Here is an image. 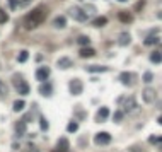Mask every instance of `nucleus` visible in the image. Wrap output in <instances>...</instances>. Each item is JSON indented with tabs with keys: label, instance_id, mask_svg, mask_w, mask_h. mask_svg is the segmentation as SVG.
Instances as JSON below:
<instances>
[{
	"label": "nucleus",
	"instance_id": "obj_12",
	"mask_svg": "<svg viewBox=\"0 0 162 152\" xmlns=\"http://www.w3.org/2000/svg\"><path fill=\"white\" fill-rule=\"evenodd\" d=\"M79 55H80L82 58H91V56L96 55V50L91 48V46H84V48L79 50Z\"/></svg>",
	"mask_w": 162,
	"mask_h": 152
},
{
	"label": "nucleus",
	"instance_id": "obj_32",
	"mask_svg": "<svg viewBox=\"0 0 162 152\" xmlns=\"http://www.w3.org/2000/svg\"><path fill=\"white\" fill-rule=\"evenodd\" d=\"M148 142L150 144H160V137H157V135H152V137H148Z\"/></svg>",
	"mask_w": 162,
	"mask_h": 152
},
{
	"label": "nucleus",
	"instance_id": "obj_7",
	"mask_svg": "<svg viewBox=\"0 0 162 152\" xmlns=\"http://www.w3.org/2000/svg\"><path fill=\"white\" fill-rule=\"evenodd\" d=\"M142 97H144V101L147 104H152L155 101V91L150 89V87H145V89L142 91Z\"/></svg>",
	"mask_w": 162,
	"mask_h": 152
},
{
	"label": "nucleus",
	"instance_id": "obj_6",
	"mask_svg": "<svg viewBox=\"0 0 162 152\" xmlns=\"http://www.w3.org/2000/svg\"><path fill=\"white\" fill-rule=\"evenodd\" d=\"M136 111H138V104H136L135 97L133 96L126 97L125 99V111L123 113H136Z\"/></svg>",
	"mask_w": 162,
	"mask_h": 152
},
{
	"label": "nucleus",
	"instance_id": "obj_30",
	"mask_svg": "<svg viewBox=\"0 0 162 152\" xmlns=\"http://www.w3.org/2000/svg\"><path fill=\"white\" fill-rule=\"evenodd\" d=\"M152 80H154V74H152V72H145V74H144V82L150 84Z\"/></svg>",
	"mask_w": 162,
	"mask_h": 152
},
{
	"label": "nucleus",
	"instance_id": "obj_10",
	"mask_svg": "<svg viewBox=\"0 0 162 152\" xmlns=\"http://www.w3.org/2000/svg\"><path fill=\"white\" fill-rule=\"evenodd\" d=\"M107 116H109V109H107L106 106H103V108H99V111L96 113V121L103 123L107 120Z\"/></svg>",
	"mask_w": 162,
	"mask_h": 152
},
{
	"label": "nucleus",
	"instance_id": "obj_29",
	"mask_svg": "<svg viewBox=\"0 0 162 152\" xmlns=\"http://www.w3.org/2000/svg\"><path fill=\"white\" fill-rule=\"evenodd\" d=\"M77 128H79V125L75 121H70V123H68V126H67V130H68L70 134H75V132H77Z\"/></svg>",
	"mask_w": 162,
	"mask_h": 152
},
{
	"label": "nucleus",
	"instance_id": "obj_28",
	"mask_svg": "<svg viewBox=\"0 0 162 152\" xmlns=\"http://www.w3.org/2000/svg\"><path fill=\"white\" fill-rule=\"evenodd\" d=\"M82 9H84V12H85V15H87V17H91V15L96 12V9L92 7V5H85V7H82Z\"/></svg>",
	"mask_w": 162,
	"mask_h": 152
},
{
	"label": "nucleus",
	"instance_id": "obj_35",
	"mask_svg": "<svg viewBox=\"0 0 162 152\" xmlns=\"http://www.w3.org/2000/svg\"><path fill=\"white\" fill-rule=\"evenodd\" d=\"M26 152H38V149L34 147L33 144H29V147H27V150H26Z\"/></svg>",
	"mask_w": 162,
	"mask_h": 152
},
{
	"label": "nucleus",
	"instance_id": "obj_14",
	"mask_svg": "<svg viewBox=\"0 0 162 152\" xmlns=\"http://www.w3.org/2000/svg\"><path fill=\"white\" fill-rule=\"evenodd\" d=\"M51 92H53V85L51 84H43L39 87V94L41 96H44V97H50L51 96Z\"/></svg>",
	"mask_w": 162,
	"mask_h": 152
},
{
	"label": "nucleus",
	"instance_id": "obj_16",
	"mask_svg": "<svg viewBox=\"0 0 162 152\" xmlns=\"http://www.w3.org/2000/svg\"><path fill=\"white\" fill-rule=\"evenodd\" d=\"M130 43H132V36H130V33L119 34V38H118V45L119 46H126V45H130Z\"/></svg>",
	"mask_w": 162,
	"mask_h": 152
},
{
	"label": "nucleus",
	"instance_id": "obj_13",
	"mask_svg": "<svg viewBox=\"0 0 162 152\" xmlns=\"http://www.w3.org/2000/svg\"><path fill=\"white\" fill-rule=\"evenodd\" d=\"M58 68H62V70H65V68H70L72 67V60L68 58V56H62V58L58 60Z\"/></svg>",
	"mask_w": 162,
	"mask_h": 152
},
{
	"label": "nucleus",
	"instance_id": "obj_20",
	"mask_svg": "<svg viewBox=\"0 0 162 152\" xmlns=\"http://www.w3.org/2000/svg\"><path fill=\"white\" fill-rule=\"evenodd\" d=\"M109 68L107 67H99V65H91V67H87V72H97V74H103V72H107Z\"/></svg>",
	"mask_w": 162,
	"mask_h": 152
},
{
	"label": "nucleus",
	"instance_id": "obj_22",
	"mask_svg": "<svg viewBox=\"0 0 162 152\" xmlns=\"http://www.w3.org/2000/svg\"><path fill=\"white\" fill-rule=\"evenodd\" d=\"M27 58H29V51H27V50H22V51L19 53V56H17L19 63H24V62H26Z\"/></svg>",
	"mask_w": 162,
	"mask_h": 152
},
{
	"label": "nucleus",
	"instance_id": "obj_1",
	"mask_svg": "<svg viewBox=\"0 0 162 152\" xmlns=\"http://www.w3.org/2000/svg\"><path fill=\"white\" fill-rule=\"evenodd\" d=\"M46 15H48V7H46V5H38L36 9H33V10L24 17V27H26V29H36L44 19H46Z\"/></svg>",
	"mask_w": 162,
	"mask_h": 152
},
{
	"label": "nucleus",
	"instance_id": "obj_23",
	"mask_svg": "<svg viewBox=\"0 0 162 152\" xmlns=\"http://www.w3.org/2000/svg\"><path fill=\"white\" fill-rule=\"evenodd\" d=\"M159 41H160V39H159L157 36H148V38H145V41H144V43H145L147 46H150V45H157Z\"/></svg>",
	"mask_w": 162,
	"mask_h": 152
},
{
	"label": "nucleus",
	"instance_id": "obj_18",
	"mask_svg": "<svg viewBox=\"0 0 162 152\" xmlns=\"http://www.w3.org/2000/svg\"><path fill=\"white\" fill-rule=\"evenodd\" d=\"M53 26L58 27V29H63V27L67 26V19L63 17V15H58V17H55V21H53Z\"/></svg>",
	"mask_w": 162,
	"mask_h": 152
},
{
	"label": "nucleus",
	"instance_id": "obj_21",
	"mask_svg": "<svg viewBox=\"0 0 162 152\" xmlns=\"http://www.w3.org/2000/svg\"><path fill=\"white\" fill-rule=\"evenodd\" d=\"M15 132H17L19 137L24 135V134H26V123H24V121H17V123H15Z\"/></svg>",
	"mask_w": 162,
	"mask_h": 152
},
{
	"label": "nucleus",
	"instance_id": "obj_27",
	"mask_svg": "<svg viewBox=\"0 0 162 152\" xmlns=\"http://www.w3.org/2000/svg\"><path fill=\"white\" fill-rule=\"evenodd\" d=\"M123 115H125V113H123L121 109L114 113V115H113V120H114V123H119V121H121V120H123Z\"/></svg>",
	"mask_w": 162,
	"mask_h": 152
},
{
	"label": "nucleus",
	"instance_id": "obj_36",
	"mask_svg": "<svg viewBox=\"0 0 162 152\" xmlns=\"http://www.w3.org/2000/svg\"><path fill=\"white\" fill-rule=\"evenodd\" d=\"M0 94H5V85L2 84V80H0Z\"/></svg>",
	"mask_w": 162,
	"mask_h": 152
},
{
	"label": "nucleus",
	"instance_id": "obj_37",
	"mask_svg": "<svg viewBox=\"0 0 162 152\" xmlns=\"http://www.w3.org/2000/svg\"><path fill=\"white\" fill-rule=\"evenodd\" d=\"M12 149H14V150H19L21 147H19V144H12Z\"/></svg>",
	"mask_w": 162,
	"mask_h": 152
},
{
	"label": "nucleus",
	"instance_id": "obj_26",
	"mask_svg": "<svg viewBox=\"0 0 162 152\" xmlns=\"http://www.w3.org/2000/svg\"><path fill=\"white\" fill-rule=\"evenodd\" d=\"M9 21V14L4 10V9H0V24H5Z\"/></svg>",
	"mask_w": 162,
	"mask_h": 152
},
{
	"label": "nucleus",
	"instance_id": "obj_9",
	"mask_svg": "<svg viewBox=\"0 0 162 152\" xmlns=\"http://www.w3.org/2000/svg\"><path fill=\"white\" fill-rule=\"evenodd\" d=\"M48 77H50V68L48 67H39L36 70V79L39 82H46L48 80Z\"/></svg>",
	"mask_w": 162,
	"mask_h": 152
},
{
	"label": "nucleus",
	"instance_id": "obj_33",
	"mask_svg": "<svg viewBox=\"0 0 162 152\" xmlns=\"http://www.w3.org/2000/svg\"><path fill=\"white\" fill-rule=\"evenodd\" d=\"M39 125H41V128H43L44 132L48 130V121H46V120H44V118H41V120H39Z\"/></svg>",
	"mask_w": 162,
	"mask_h": 152
},
{
	"label": "nucleus",
	"instance_id": "obj_24",
	"mask_svg": "<svg viewBox=\"0 0 162 152\" xmlns=\"http://www.w3.org/2000/svg\"><path fill=\"white\" fill-rule=\"evenodd\" d=\"M24 106H26V103H24L22 99L15 101V103H14V111H22V109H24Z\"/></svg>",
	"mask_w": 162,
	"mask_h": 152
},
{
	"label": "nucleus",
	"instance_id": "obj_25",
	"mask_svg": "<svg viewBox=\"0 0 162 152\" xmlns=\"http://www.w3.org/2000/svg\"><path fill=\"white\" fill-rule=\"evenodd\" d=\"M89 41H91V39H89V36H79L77 43L82 46V48H84V46H87V45H89Z\"/></svg>",
	"mask_w": 162,
	"mask_h": 152
},
{
	"label": "nucleus",
	"instance_id": "obj_5",
	"mask_svg": "<svg viewBox=\"0 0 162 152\" xmlns=\"http://www.w3.org/2000/svg\"><path fill=\"white\" fill-rule=\"evenodd\" d=\"M94 144H96V145H101V147H104V145L111 144V135L107 134V132H99V134L94 135Z\"/></svg>",
	"mask_w": 162,
	"mask_h": 152
},
{
	"label": "nucleus",
	"instance_id": "obj_11",
	"mask_svg": "<svg viewBox=\"0 0 162 152\" xmlns=\"http://www.w3.org/2000/svg\"><path fill=\"white\" fill-rule=\"evenodd\" d=\"M53 152H70V147H68V140H67L65 137H62L58 140V145H56V149Z\"/></svg>",
	"mask_w": 162,
	"mask_h": 152
},
{
	"label": "nucleus",
	"instance_id": "obj_3",
	"mask_svg": "<svg viewBox=\"0 0 162 152\" xmlns=\"http://www.w3.org/2000/svg\"><path fill=\"white\" fill-rule=\"evenodd\" d=\"M68 14H70L72 19H75V21H79V23H85V21L89 19L87 15H85L84 9H82V7H77V5H74V7L68 9Z\"/></svg>",
	"mask_w": 162,
	"mask_h": 152
},
{
	"label": "nucleus",
	"instance_id": "obj_4",
	"mask_svg": "<svg viewBox=\"0 0 162 152\" xmlns=\"http://www.w3.org/2000/svg\"><path fill=\"white\" fill-rule=\"evenodd\" d=\"M68 89H70V94L79 96V94L84 91V84H82L80 79H72V80L68 82Z\"/></svg>",
	"mask_w": 162,
	"mask_h": 152
},
{
	"label": "nucleus",
	"instance_id": "obj_2",
	"mask_svg": "<svg viewBox=\"0 0 162 152\" xmlns=\"http://www.w3.org/2000/svg\"><path fill=\"white\" fill-rule=\"evenodd\" d=\"M12 84H14V87H15V91H17L19 94H22V96H26V94H29V91H31V85L27 84L24 79H22V75L21 74H15L14 77H12Z\"/></svg>",
	"mask_w": 162,
	"mask_h": 152
},
{
	"label": "nucleus",
	"instance_id": "obj_17",
	"mask_svg": "<svg viewBox=\"0 0 162 152\" xmlns=\"http://www.w3.org/2000/svg\"><path fill=\"white\" fill-rule=\"evenodd\" d=\"M106 24H107V17H104V15H99V17H96L92 21V26L94 27H104Z\"/></svg>",
	"mask_w": 162,
	"mask_h": 152
},
{
	"label": "nucleus",
	"instance_id": "obj_15",
	"mask_svg": "<svg viewBox=\"0 0 162 152\" xmlns=\"http://www.w3.org/2000/svg\"><path fill=\"white\" fill-rule=\"evenodd\" d=\"M118 19H119V23H123V24L133 23V15L130 14V12H119V14H118Z\"/></svg>",
	"mask_w": 162,
	"mask_h": 152
},
{
	"label": "nucleus",
	"instance_id": "obj_38",
	"mask_svg": "<svg viewBox=\"0 0 162 152\" xmlns=\"http://www.w3.org/2000/svg\"><path fill=\"white\" fill-rule=\"evenodd\" d=\"M118 2H126V0H118Z\"/></svg>",
	"mask_w": 162,
	"mask_h": 152
},
{
	"label": "nucleus",
	"instance_id": "obj_8",
	"mask_svg": "<svg viewBox=\"0 0 162 152\" xmlns=\"http://www.w3.org/2000/svg\"><path fill=\"white\" fill-rule=\"evenodd\" d=\"M135 77L136 75L133 74V72H123V74H119V80L125 85H132L133 82H135Z\"/></svg>",
	"mask_w": 162,
	"mask_h": 152
},
{
	"label": "nucleus",
	"instance_id": "obj_19",
	"mask_svg": "<svg viewBox=\"0 0 162 152\" xmlns=\"http://www.w3.org/2000/svg\"><path fill=\"white\" fill-rule=\"evenodd\" d=\"M160 60H162V56H160V50H155V51L150 55V62H152V63H155V65H160Z\"/></svg>",
	"mask_w": 162,
	"mask_h": 152
},
{
	"label": "nucleus",
	"instance_id": "obj_31",
	"mask_svg": "<svg viewBox=\"0 0 162 152\" xmlns=\"http://www.w3.org/2000/svg\"><path fill=\"white\" fill-rule=\"evenodd\" d=\"M9 5H10L12 10H17L19 9V0H9Z\"/></svg>",
	"mask_w": 162,
	"mask_h": 152
},
{
	"label": "nucleus",
	"instance_id": "obj_34",
	"mask_svg": "<svg viewBox=\"0 0 162 152\" xmlns=\"http://www.w3.org/2000/svg\"><path fill=\"white\" fill-rule=\"evenodd\" d=\"M144 4H145V0H140V2H136L135 10H136V12H140V10H142V7H144Z\"/></svg>",
	"mask_w": 162,
	"mask_h": 152
}]
</instances>
